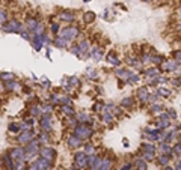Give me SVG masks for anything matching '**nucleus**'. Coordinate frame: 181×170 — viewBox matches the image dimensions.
<instances>
[{"mask_svg":"<svg viewBox=\"0 0 181 170\" xmlns=\"http://www.w3.org/2000/svg\"><path fill=\"white\" fill-rule=\"evenodd\" d=\"M23 149H24V155H26V161L29 163L30 160L33 161L35 158L39 155L41 143H39V140H38V138H33L32 142H29L27 145L23 146Z\"/></svg>","mask_w":181,"mask_h":170,"instance_id":"f257e3e1","label":"nucleus"},{"mask_svg":"<svg viewBox=\"0 0 181 170\" xmlns=\"http://www.w3.org/2000/svg\"><path fill=\"white\" fill-rule=\"evenodd\" d=\"M2 29H3V32H6V33H21L23 30H24V24L17 20V18H9L8 21L5 23V24L2 26Z\"/></svg>","mask_w":181,"mask_h":170,"instance_id":"f03ea898","label":"nucleus"},{"mask_svg":"<svg viewBox=\"0 0 181 170\" xmlns=\"http://www.w3.org/2000/svg\"><path fill=\"white\" fill-rule=\"evenodd\" d=\"M9 157H11V160L14 161V164H21V163H27L26 161V155H24V149H23V146H14V148H11L8 151Z\"/></svg>","mask_w":181,"mask_h":170,"instance_id":"7ed1b4c3","label":"nucleus"},{"mask_svg":"<svg viewBox=\"0 0 181 170\" xmlns=\"http://www.w3.org/2000/svg\"><path fill=\"white\" fill-rule=\"evenodd\" d=\"M76 137H78L80 140H88L89 137H92V134H94V131H92V128L89 127V125H86V124H78L77 127L74 128V133H73Z\"/></svg>","mask_w":181,"mask_h":170,"instance_id":"20e7f679","label":"nucleus"},{"mask_svg":"<svg viewBox=\"0 0 181 170\" xmlns=\"http://www.w3.org/2000/svg\"><path fill=\"white\" fill-rule=\"evenodd\" d=\"M39 157L44 158V160H47L48 163L54 164V163H56V158H58V152H56V149L52 148V146H41Z\"/></svg>","mask_w":181,"mask_h":170,"instance_id":"39448f33","label":"nucleus"},{"mask_svg":"<svg viewBox=\"0 0 181 170\" xmlns=\"http://www.w3.org/2000/svg\"><path fill=\"white\" fill-rule=\"evenodd\" d=\"M33 138H36V133H35L33 129H30V131H21L20 134H17L15 142H17V145L24 146V145H27L29 142H32Z\"/></svg>","mask_w":181,"mask_h":170,"instance_id":"423d86ee","label":"nucleus"},{"mask_svg":"<svg viewBox=\"0 0 181 170\" xmlns=\"http://www.w3.org/2000/svg\"><path fill=\"white\" fill-rule=\"evenodd\" d=\"M78 32H80V29L76 27V26H65V27H62L60 29V36H63L65 39H68V41H74L76 38H77Z\"/></svg>","mask_w":181,"mask_h":170,"instance_id":"0eeeda50","label":"nucleus"},{"mask_svg":"<svg viewBox=\"0 0 181 170\" xmlns=\"http://www.w3.org/2000/svg\"><path fill=\"white\" fill-rule=\"evenodd\" d=\"M39 125L44 133H52L53 131V116L52 114H41L39 116Z\"/></svg>","mask_w":181,"mask_h":170,"instance_id":"6e6552de","label":"nucleus"},{"mask_svg":"<svg viewBox=\"0 0 181 170\" xmlns=\"http://www.w3.org/2000/svg\"><path fill=\"white\" fill-rule=\"evenodd\" d=\"M74 166L78 170L88 169V155L85 152H76L74 153Z\"/></svg>","mask_w":181,"mask_h":170,"instance_id":"1a4fd4ad","label":"nucleus"},{"mask_svg":"<svg viewBox=\"0 0 181 170\" xmlns=\"http://www.w3.org/2000/svg\"><path fill=\"white\" fill-rule=\"evenodd\" d=\"M0 169L2 170H14L15 169V164H14V161L11 160L8 151L3 153V155H0Z\"/></svg>","mask_w":181,"mask_h":170,"instance_id":"9d476101","label":"nucleus"},{"mask_svg":"<svg viewBox=\"0 0 181 170\" xmlns=\"http://www.w3.org/2000/svg\"><path fill=\"white\" fill-rule=\"evenodd\" d=\"M33 161H35V164L38 166V169H39V170H52L53 167H54V164L48 163L47 160H44V158H41L39 155H38V157L35 158Z\"/></svg>","mask_w":181,"mask_h":170,"instance_id":"9b49d317","label":"nucleus"},{"mask_svg":"<svg viewBox=\"0 0 181 170\" xmlns=\"http://www.w3.org/2000/svg\"><path fill=\"white\" fill-rule=\"evenodd\" d=\"M67 145H68L69 149H77L80 146H83V140H80L74 134H69L68 138H67Z\"/></svg>","mask_w":181,"mask_h":170,"instance_id":"f8f14e48","label":"nucleus"},{"mask_svg":"<svg viewBox=\"0 0 181 170\" xmlns=\"http://www.w3.org/2000/svg\"><path fill=\"white\" fill-rule=\"evenodd\" d=\"M100 164H101V158L98 157V155H89L88 157V169L91 170H97L100 167Z\"/></svg>","mask_w":181,"mask_h":170,"instance_id":"ddd939ff","label":"nucleus"},{"mask_svg":"<svg viewBox=\"0 0 181 170\" xmlns=\"http://www.w3.org/2000/svg\"><path fill=\"white\" fill-rule=\"evenodd\" d=\"M53 44H54V47H58V48H60V50H67V48L69 47V41L68 39H65L63 36H60V35L54 36Z\"/></svg>","mask_w":181,"mask_h":170,"instance_id":"4468645a","label":"nucleus"},{"mask_svg":"<svg viewBox=\"0 0 181 170\" xmlns=\"http://www.w3.org/2000/svg\"><path fill=\"white\" fill-rule=\"evenodd\" d=\"M20 87H21V85L17 80H12L9 83H5V94H14V92L20 90Z\"/></svg>","mask_w":181,"mask_h":170,"instance_id":"2eb2a0df","label":"nucleus"},{"mask_svg":"<svg viewBox=\"0 0 181 170\" xmlns=\"http://www.w3.org/2000/svg\"><path fill=\"white\" fill-rule=\"evenodd\" d=\"M33 125H35V118H24V119L20 122V127H21V131H30L33 129Z\"/></svg>","mask_w":181,"mask_h":170,"instance_id":"dca6fc26","label":"nucleus"},{"mask_svg":"<svg viewBox=\"0 0 181 170\" xmlns=\"http://www.w3.org/2000/svg\"><path fill=\"white\" fill-rule=\"evenodd\" d=\"M58 17H59V20H62V21L71 23V21H74L76 15H74V14H73L71 11H62L60 14H58Z\"/></svg>","mask_w":181,"mask_h":170,"instance_id":"f3484780","label":"nucleus"},{"mask_svg":"<svg viewBox=\"0 0 181 170\" xmlns=\"http://www.w3.org/2000/svg\"><path fill=\"white\" fill-rule=\"evenodd\" d=\"M38 23H39V21H38V20H36L35 17H29V18L26 20V23H23V24H24V29H26V30H29V32L32 33V32H33V29L36 27V24H38Z\"/></svg>","mask_w":181,"mask_h":170,"instance_id":"a211bd4d","label":"nucleus"},{"mask_svg":"<svg viewBox=\"0 0 181 170\" xmlns=\"http://www.w3.org/2000/svg\"><path fill=\"white\" fill-rule=\"evenodd\" d=\"M8 131L11 134H20L21 133V127H20V122H9L8 125Z\"/></svg>","mask_w":181,"mask_h":170,"instance_id":"6ab92c4d","label":"nucleus"},{"mask_svg":"<svg viewBox=\"0 0 181 170\" xmlns=\"http://www.w3.org/2000/svg\"><path fill=\"white\" fill-rule=\"evenodd\" d=\"M29 113H30L32 118H39V116L43 114V113H41V105H39V104H32L30 109H29Z\"/></svg>","mask_w":181,"mask_h":170,"instance_id":"aec40b11","label":"nucleus"},{"mask_svg":"<svg viewBox=\"0 0 181 170\" xmlns=\"http://www.w3.org/2000/svg\"><path fill=\"white\" fill-rule=\"evenodd\" d=\"M44 33H45V24L39 21L36 24V27L33 29V32H32V36H43Z\"/></svg>","mask_w":181,"mask_h":170,"instance_id":"412c9836","label":"nucleus"},{"mask_svg":"<svg viewBox=\"0 0 181 170\" xmlns=\"http://www.w3.org/2000/svg\"><path fill=\"white\" fill-rule=\"evenodd\" d=\"M0 80H2L3 85L9 83V81L15 80V74H12V72H0Z\"/></svg>","mask_w":181,"mask_h":170,"instance_id":"4be33fe9","label":"nucleus"},{"mask_svg":"<svg viewBox=\"0 0 181 170\" xmlns=\"http://www.w3.org/2000/svg\"><path fill=\"white\" fill-rule=\"evenodd\" d=\"M112 166H113L112 160L104 158V160H101V164H100V167H98L97 170H112Z\"/></svg>","mask_w":181,"mask_h":170,"instance_id":"5701e85b","label":"nucleus"},{"mask_svg":"<svg viewBox=\"0 0 181 170\" xmlns=\"http://www.w3.org/2000/svg\"><path fill=\"white\" fill-rule=\"evenodd\" d=\"M9 20V12L6 9H0V27Z\"/></svg>","mask_w":181,"mask_h":170,"instance_id":"b1692460","label":"nucleus"},{"mask_svg":"<svg viewBox=\"0 0 181 170\" xmlns=\"http://www.w3.org/2000/svg\"><path fill=\"white\" fill-rule=\"evenodd\" d=\"M60 109L67 116H76V111L73 109V105H60Z\"/></svg>","mask_w":181,"mask_h":170,"instance_id":"393cba45","label":"nucleus"},{"mask_svg":"<svg viewBox=\"0 0 181 170\" xmlns=\"http://www.w3.org/2000/svg\"><path fill=\"white\" fill-rule=\"evenodd\" d=\"M60 29H62V27H60L59 23H52V24H50V32H52L54 36H58V35L60 33Z\"/></svg>","mask_w":181,"mask_h":170,"instance_id":"a878e982","label":"nucleus"},{"mask_svg":"<svg viewBox=\"0 0 181 170\" xmlns=\"http://www.w3.org/2000/svg\"><path fill=\"white\" fill-rule=\"evenodd\" d=\"M160 151H162V155H168V157L172 153V151H171V148H169L168 143H162L160 145Z\"/></svg>","mask_w":181,"mask_h":170,"instance_id":"bb28decb","label":"nucleus"},{"mask_svg":"<svg viewBox=\"0 0 181 170\" xmlns=\"http://www.w3.org/2000/svg\"><path fill=\"white\" fill-rule=\"evenodd\" d=\"M68 83H69L71 87H78V86H80V80H78V77L73 75V77H69L68 78Z\"/></svg>","mask_w":181,"mask_h":170,"instance_id":"cd10ccee","label":"nucleus"},{"mask_svg":"<svg viewBox=\"0 0 181 170\" xmlns=\"http://www.w3.org/2000/svg\"><path fill=\"white\" fill-rule=\"evenodd\" d=\"M138 96L140 98V100H142V101H145V100H147L149 95H148V90L145 89V87H140V89L138 90Z\"/></svg>","mask_w":181,"mask_h":170,"instance_id":"c85d7f7f","label":"nucleus"},{"mask_svg":"<svg viewBox=\"0 0 181 170\" xmlns=\"http://www.w3.org/2000/svg\"><path fill=\"white\" fill-rule=\"evenodd\" d=\"M142 158L145 160V161H153L155 158V153L154 152H147V151H143L142 152Z\"/></svg>","mask_w":181,"mask_h":170,"instance_id":"c756f323","label":"nucleus"},{"mask_svg":"<svg viewBox=\"0 0 181 170\" xmlns=\"http://www.w3.org/2000/svg\"><path fill=\"white\" fill-rule=\"evenodd\" d=\"M177 66H178V63H177V62H168V63L163 66V69H164V71H175Z\"/></svg>","mask_w":181,"mask_h":170,"instance_id":"7c9ffc66","label":"nucleus"},{"mask_svg":"<svg viewBox=\"0 0 181 170\" xmlns=\"http://www.w3.org/2000/svg\"><path fill=\"white\" fill-rule=\"evenodd\" d=\"M107 60H109V63H112V65H119V60L116 59V56L113 57V51L109 53V56H107Z\"/></svg>","mask_w":181,"mask_h":170,"instance_id":"2f4dec72","label":"nucleus"},{"mask_svg":"<svg viewBox=\"0 0 181 170\" xmlns=\"http://www.w3.org/2000/svg\"><path fill=\"white\" fill-rule=\"evenodd\" d=\"M83 152L86 153L88 157H89V155H94V153H95V148L92 145H85V151H83Z\"/></svg>","mask_w":181,"mask_h":170,"instance_id":"473e14b6","label":"nucleus"},{"mask_svg":"<svg viewBox=\"0 0 181 170\" xmlns=\"http://www.w3.org/2000/svg\"><path fill=\"white\" fill-rule=\"evenodd\" d=\"M94 20H95L94 12H86V14H85V21H86V23H92Z\"/></svg>","mask_w":181,"mask_h":170,"instance_id":"72a5a7b5","label":"nucleus"},{"mask_svg":"<svg viewBox=\"0 0 181 170\" xmlns=\"http://www.w3.org/2000/svg\"><path fill=\"white\" fill-rule=\"evenodd\" d=\"M143 151H147V152H154L155 153V146L153 143H145L143 145Z\"/></svg>","mask_w":181,"mask_h":170,"instance_id":"f704fd0d","label":"nucleus"},{"mask_svg":"<svg viewBox=\"0 0 181 170\" xmlns=\"http://www.w3.org/2000/svg\"><path fill=\"white\" fill-rule=\"evenodd\" d=\"M136 167H138V170H147V163L143 160H138L136 161Z\"/></svg>","mask_w":181,"mask_h":170,"instance_id":"c9c22d12","label":"nucleus"},{"mask_svg":"<svg viewBox=\"0 0 181 170\" xmlns=\"http://www.w3.org/2000/svg\"><path fill=\"white\" fill-rule=\"evenodd\" d=\"M158 163H160L162 166H168V164H169V157H168V155H162V157L158 158Z\"/></svg>","mask_w":181,"mask_h":170,"instance_id":"e433bc0d","label":"nucleus"},{"mask_svg":"<svg viewBox=\"0 0 181 170\" xmlns=\"http://www.w3.org/2000/svg\"><path fill=\"white\" fill-rule=\"evenodd\" d=\"M121 104H122V105H124V107H131V105H133V100H131V98H124V100H122V102H121Z\"/></svg>","mask_w":181,"mask_h":170,"instance_id":"4c0bfd02","label":"nucleus"},{"mask_svg":"<svg viewBox=\"0 0 181 170\" xmlns=\"http://www.w3.org/2000/svg\"><path fill=\"white\" fill-rule=\"evenodd\" d=\"M162 119H164V120H168V116L166 114H162ZM171 125V122H164V124H162L160 127H163V128H166V127H169Z\"/></svg>","mask_w":181,"mask_h":170,"instance_id":"58836bf2","label":"nucleus"},{"mask_svg":"<svg viewBox=\"0 0 181 170\" xmlns=\"http://www.w3.org/2000/svg\"><path fill=\"white\" fill-rule=\"evenodd\" d=\"M121 170H131V163L125 164V166H122V167H121Z\"/></svg>","mask_w":181,"mask_h":170,"instance_id":"ea45409f","label":"nucleus"},{"mask_svg":"<svg viewBox=\"0 0 181 170\" xmlns=\"http://www.w3.org/2000/svg\"><path fill=\"white\" fill-rule=\"evenodd\" d=\"M168 113H169V116H171L172 119H173V118H177V113H173L172 109H169V111H168Z\"/></svg>","mask_w":181,"mask_h":170,"instance_id":"a19ab883","label":"nucleus"},{"mask_svg":"<svg viewBox=\"0 0 181 170\" xmlns=\"http://www.w3.org/2000/svg\"><path fill=\"white\" fill-rule=\"evenodd\" d=\"M163 170H173L172 167H171V166H164V169Z\"/></svg>","mask_w":181,"mask_h":170,"instance_id":"79ce46f5","label":"nucleus"},{"mask_svg":"<svg viewBox=\"0 0 181 170\" xmlns=\"http://www.w3.org/2000/svg\"><path fill=\"white\" fill-rule=\"evenodd\" d=\"M71 170H78V169L76 167V166H73V167H71Z\"/></svg>","mask_w":181,"mask_h":170,"instance_id":"37998d69","label":"nucleus"},{"mask_svg":"<svg viewBox=\"0 0 181 170\" xmlns=\"http://www.w3.org/2000/svg\"><path fill=\"white\" fill-rule=\"evenodd\" d=\"M0 102H2V98H0Z\"/></svg>","mask_w":181,"mask_h":170,"instance_id":"c03bdc74","label":"nucleus"}]
</instances>
